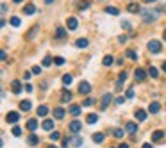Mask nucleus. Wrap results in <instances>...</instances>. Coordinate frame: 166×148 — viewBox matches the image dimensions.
<instances>
[{
    "instance_id": "50",
    "label": "nucleus",
    "mask_w": 166,
    "mask_h": 148,
    "mask_svg": "<svg viewBox=\"0 0 166 148\" xmlns=\"http://www.w3.org/2000/svg\"><path fill=\"white\" fill-rule=\"evenodd\" d=\"M116 104H123V96H118L116 98Z\"/></svg>"
},
{
    "instance_id": "53",
    "label": "nucleus",
    "mask_w": 166,
    "mask_h": 148,
    "mask_svg": "<svg viewBox=\"0 0 166 148\" xmlns=\"http://www.w3.org/2000/svg\"><path fill=\"white\" fill-rule=\"evenodd\" d=\"M52 2H54V0H45V4H52Z\"/></svg>"
},
{
    "instance_id": "4",
    "label": "nucleus",
    "mask_w": 166,
    "mask_h": 148,
    "mask_svg": "<svg viewBox=\"0 0 166 148\" xmlns=\"http://www.w3.org/2000/svg\"><path fill=\"white\" fill-rule=\"evenodd\" d=\"M11 89H13L14 95H20V93H21V82H20V80H13V82H11Z\"/></svg>"
},
{
    "instance_id": "35",
    "label": "nucleus",
    "mask_w": 166,
    "mask_h": 148,
    "mask_svg": "<svg viewBox=\"0 0 166 148\" xmlns=\"http://www.w3.org/2000/svg\"><path fill=\"white\" fill-rule=\"evenodd\" d=\"M20 23H21V21H20L18 16H13V18H11V25H13V27H18Z\"/></svg>"
},
{
    "instance_id": "37",
    "label": "nucleus",
    "mask_w": 166,
    "mask_h": 148,
    "mask_svg": "<svg viewBox=\"0 0 166 148\" xmlns=\"http://www.w3.org/2000/svg\"><path fill=\"white\" fill-rule=\"evenodd\" d=\"M13 136H16V138H18V136H21V129H20L18 125H16V127H13Z\"/></svg>"
},
{
    "instance_id": "3",
    "label": "nucleus",
    "mask_w": 166,
    "mask_h": 148,
    "mask_svg": "<svg viewBox=\"0 0 166 148\" xmlns=\"http://www.w3.org/2000/svg\"><path fill=\"white\" fill-rule=\"evenodd\" d=\"M141 16L145 21H156V14L152 11H141Z\"/></svg>"
},
{
    "instance_id": "12",
    "label": "nucleus",
    "mask_w": 166,
    "mask_h": 148,
    "mask_svg": "<svg viewBox=\"0 0 166 148\" xmlns=\"http://www.w3.org/2000/svg\"><path fill=\"white\" fill-rule=\"evenodd\" d=\"M111 100H113V95L106 93V95L102 96V104H100V105H102V109H106V107H107V105L111 104Z\"/></svg>"
},
{
    "instance_id": "11",
    "label": "nucleus",
    "mask_w": 166,
    "mask_h": 148,
    "mask_svg": "<svg viewBox=\"0 0 166 148\" xmlns=\"http://www.w3.org/2000/svg\"><path fill=\"white\" fill-rule=\"evenodd\" d=\"M66 27H68L70 30H75V29L79 27V21H77V18H68V21H66Z\"/></svg>"
},
{
    "instance_id": "48",
    "label": "nucleus",
    "mask_w": 166,
    "mask_h": 148,
    "mask_svg": "<svg viewBox=\"0 0 166 148\" xmlns=\"http://www.w3.org/2000/svg\"><path fill=\"white\" fill-rule=\"evenodd\" d=\"M118 39H120V43H125V41H127V36H120Z\"/></svg>"
},
{
    "instance_id": "1",
    "label": "nucleus",
    "mask_w": 166,
    "mask_h": 148,
    "mask_svg": "<svg viewBox=\"0 0 166 148\" xmlns=\"http://www.w3.org/2000/svg\"><path fill=\"white\" fill-rule=\"evenodd\" d=\"M147 48H148V52H152V54H159V52L163 50V45H161L157 39H152V41H148Z\"/></svg>"
},
{
    "instance_id": "57",
    "label": "nucleus",
    "mask_w": 166,
    "mask_h": 148,
    "mask_svg": "<svg viewBox=\"0 0 166 148\" xmlns=\"http://www.w3.org/2000/svg\"><path fill=\"white\" fill-rule=\"evenodd\" d=\"M14 2H16V4H20V2H23V0H14Z\"/></svg>"
},
{
    "instance_id": "40",
    "label": "nucleus",
    "mask_w": 166,
    "mask_h": 148,
    "mask_svg": "<svg viewBox=\"0 0 166 148\" xmlns=\"http://www.w3.org/2000/svg\"><path fill=\"white\" fill-rule=\"evenodd\" d=\"M54 63H55L57 66H63V64H64V59H63V57H55V59H54Z\"/></svg>"
},
{
    "instance_id": "5",
    "label": "nucleus",
    "mask_w": 166,
    "mask_h": 148,
    "mask_svg": "<svg viewBox=\"0 0 166 148\" xmlns=\"http://www.w3.org/2000/svg\"><path fill=\"white\" fill-rule=\"evenodd\" d=\"M159 111H161V104H159V102H150V105H148V113L157 114Z\"/></svg>"
},
{
    "instance_id": "45",
    "label": "nucleus",
    "mask_w": 166,
    "mask_h": 148,
    "mask_svg": "<svg viewBox=\"0 0 166 148\" xmlns=\"http://www.w3.org/2000/svg\"><path fill=\"white\" fill-rule=\"evenodd\" d=\"M32 73H34V75H39V73H41V68H39V66H34V68H32Z\"/></svg>"
},
{
    "instance_id": "41",
    "label": "nucleus",
    "mask_w": 166,
    "mask_h": 148,
    "mask_svg": "<svg viewBox=\"0 0 166 148\" xmlns=\"http://www.w3.org/2000/svg\"><path fill=\"white\" fill-rule=\"evenodd\" d=\"M122 27H123V29H127V30H132V25H131L129 21H122Z\"/></svg>"
},
{
    "instance_id": "43",
    "label": "nucleus",
    "mask_w": 166,
    "mask_h": 148,
    "mask_svg": "<svg viewBox=\"0 0 166 148\" xmlns=\"http://www.w3.org/2000/svg\"><path fill=\"white\" fill-rule=\"evenodd\" d=\"M91 104H93V98H86V100L82 102V105H84V107H88V105H91Z\"/></svg>"
},
{
    "instance_id": "13",
    "label": "nucleus",
    "mask_w": 166,
    "mask_h": 148,
    "mask_svg": "<svg viewBox=\"0 0 166 148\" xmlns=\"http://www.w3.org/2000/svg\"><path fill=\"white\" fill-rule=\"evenodd\" d=\"M38 125H39V123H38V120H34V118H30V120L27 121V125H25V127H27V129H29L30 132H34V130L38 129Z\"/></svg>"
},
{
    "instance_id": "27",
    "label": "nucleus",
    "mask_w": 166,
    "mask_h": 148,
    "mask_svg": "<svg viewBox=\"0 0 166 148\" xmlns=\"http://www.w3.org/2000/svg\"><path fill=\"white\" fill-rule=\"evenodd\" d=\"M113 63H114V59H113V55H106V57L102 59V64H104V66H111Z\"/></svg>"
},
{
    "instance_id": "46",
    "label": "nucleus",
    "mask_w": 166,
    "mask_h": 148,
    "mask_svg": "<svg viewBox=\"0 0 166 148\" xmlns=\"http://www.w3.org/2000/svg\"><path fill=\"white\" fill-rule=\"evenodd\" d=\"M118 79H122V80H125L127 79V71H120V77Z\"/></svg>"
},
{
    "instance_id": "30",
    "label": "nucleus",
    "mask_w": 166,
    "mask_h": 148,
    "mask_svg": "<svg viewBox=\"0 0 166 148\" xmlns=\"http://www.w3.org/2000/svg\"><path fill=\"white\" fill-rule=\"evenodd\" d=\"M148 75H150L152 79H157V77H159V71H157V68L150 66V68H148Z\"/></svg>"
},
{
    "instance_id": "39",
    "label": "nucleus",
    "mask_w": 166,
    "mask_h": 148,
    "mask_svg": "<svg viewBox=\"0 0 166 148\" xmlns=\"http://www.w3.org/2000/svg\"><path fill=\"white\" fill-rule=\"evenodd\" d=\"M50 63H52V57H50V55H46V57L43 59V66H50Z\"/></svg>"
},
{
    "instance_id": "24",
    "label": "nucleus",
    "mask_w": 166,
    "mask_h": 148,
    "mask_svg": "<svg viewBox=\"0 0 166 148\" xmlns=\"http://www.w3.org/2000/svg\"><path fill=\"white\" fill-rule=\"evenodd\" d=\"M30 107H32V104H30L29 100H23V102L20 104V109H21L23 113H27V111H30Z\"/></svg>"
},
{
    "instance_id": "14",
    "label": "nucleus",
    "mask_w": 166,
    "mask_h": 148,
    "mask_svg": "<svg viewBox=\"0 0 166 148\" xmlns=\"http://www.w3.org/2000/svg\"><path fill=\"white\" fill-rule=\"evenodd\" d=\"M41 127H43V130H46V132H52V130H54V120H45Z\"/></svg>"
},
{
    "instance_id": "49",
    "label": "nucleus",
    "mask_w": 166,
    "mask_h": 148,
    "mask_svg": "<svg viewBox=\"0 0 166 148\" xmlns=\"http://www.w3.org/2000/svg\"><path fill=\"white\" fill-rule=\"evenodd\" d=\"M141 148H154V145H152V143H145Z\"/></svg>"
},
{
    "instance_id": "51",
    "label": "nucleus",
    "mask_w": 166,
    "mask_h": 148,
    "mask_svg": "<svg viewBox=\"0 0 166 148\" xmlns=\"http://www.w3.org/2000/svg\"><path fill=\"white\" fill-rule=\"evenodd\" d=\"M118 148H129V145H127V143H122V145H120Z\"/></svg>"
},
{
    "instance_id": "33",
    "label": "nucleus",
    "mask_w": 166,
    "mask_h": 148,
    "mask_svg": "<svg viewBox=\"0 0 166 148\" xmlns=\"http://www.w3.org/2000/svg\"><path fill=\"white\" fill-rule=\"evenodd\" d=\"M50 139H52V141H57V139H61V134H59L57 130H52V132H50Z\"/></svg>"
},
{
    "instance_id": "19",
    "label": "nucleus",
    "mask_w": 166,
    "mask_h": 148,
    "mask_svg": "<svg viewBox=\"0 0 166 148\" xmlns=\"http://www.w3.org/2000/svg\"><path fill=\"white\" fill-rule=\"evenodd\" d=\"M75 45H77V48H86V46L89 45V41H88L86 38H80V39L75 41Z\"/></svg>"
},
{
    "instance_id": "26",
    "label": "nucleus",
    "mask_w": 166,
    "mask_h": 148,
    "mask_svg": "<svg viewBox=\"0 0 166 148\" xmlns=\"http://www.w3.org/2000/svg\"><path fill=\"white\" fill-rule=\"evenodd\" d=\"M86 121H88L89 125L97 123V121H98V114H88V116H86Z\"/></svg>"
},
{
    "instance_id": "2",
    "label": "nucleus",
    "mask_w": 166,
    "mask_h": 148,
    "mask_svg": "<svg viewBox=\"0 0 166 148\" xmlns=\"http://www.w3.org/2000/svg\"><path fill=\"white\" fill-rule=\"evenodd\" d=\"M89 91H91V84L89 82H80L79 84V93L80 95H88Z\"/></svg>"
},
{
    "instance_id": "29",
    "label": "nucleus",
    "mask_w": 166,
    "mask_h": 148,
    "mask_svg": "<svg viewBox=\"0 0 166 148\" xmlns=\"http://www.w3.org/2000/svg\"><path fill=\"white\" fill-rule=\"evenodd\" d=\"M93 141H95L97 145H100V143L104 141V134H102V132H97V134H93Z\"/></svg>"
},
{
    "instance_id": "9",
    "label": "nucleus",
    "mask_w": 166,
    "mask_h": 148,
    "mask_svg": "<svg viewBox=\"0 0 166 148\" xmlns=\"http://www.w3.org/2000/svg\"><path fill=\"white\" fill-rule=\"evenodd\" d=\"M134 118H136L138 121H145V120H147V111H143V109H138V111L134 113Z\"/></svg>"
},
{
    "instance_id": "10",
    "label": "nucleus",
    "mask_w": 166,
    "mask_h": 148,
    "mask_svg": "<svg viewBox=\"0 0 166 148\" xmlns=\"http://www.w3.org/2000/svg\"><path fill=\"white\" fill-rule=\"evenodd\" d=\"M80 127H82V125H80V121H77V120H73V121L70 123V130H72L73 134H79V132H80Z\"/></svg>"
},
{
    "instance_id": "56",
    "label": "nucleus",
    "mask_w": 166,
    "mask_h": 148,
    "mask_svg": "<svg viewBox=\"0 0 166 148\" xmlns=\"http://www.w3.org/2000/svg\"><path fill=\"white\" fill-rule=\"evenodd\" d=\"M143 2H147V4H148V2H154V0H143Z\"/></svg>"
},
{
    "instance_id": "18",
    "label": "nucleus",
    "mask_w": 166,
    "mask_h": 148,
    "mask_svg": "<svg viewBox=\"0 0 166 148\" xmlns=\"http://www.w3.org/2000/svg\"><path fill=\"white\" fill-rule=\"evenodd\" d=\"M27 143H29V145H30V147H36V145H38V143H39V138H38V136H36V134H30V136H29V138H27Z\"/></svg>"
},
{
    "instance_id": "15",
    "label": "nucleus",
    "mask_w": 166,
    "mask_h": 148,
    "mask_svg": "<svg viewBox=\"0 0 166 148\" xmlns=\"http://www.w3.org/2000/svg\"><path fill=\"white\" fill-rule=\"evenodd\" d=\"M70 139V145L72 147H80L82 145V138L80 136H72V138H68Z\"/></svg>"
},
{
    "instance_id": "28",
    "label": "nucleus",
    "mask_w": 166,
    "mask_h": 148,
    "mask_svg": "<svg viewBox=\"0 0 166 148\" xmlns=\"http://www.w3.org/2000/svg\"><path fill=\"white\" fill-rule=\"evenodd\" d=\"M48 114V107L46 105H39L38 107V116H46Z\"/></svg>"
},
{
    "instance_id": "36",
    "label": "nucleus",
    "mask_w": 166,
    "mask_h": 148,
    "mask_svg": "<svg viewBox=\"0 0 166 148\" xmlns=\"http://www.w3.org/2000/svg\"><path fill=\"white\" fill-rule=\"evenodd\" d=\"M63 84H64V86H70V84H72V75H64V77H63Z\"/></svg>"
},
{
    "instance_id": "55",
    "label": "nucleus",
    "mask_w": 166,
    "mask_h": 148,
    "mask_svg": "<svg viewBox=\"0 0 166 148\" xmlns=\"http://www.w3.org/2000/svg\"><path fill=\"white\" fill-rule=\"evenodd\" d=\"M163 38H165V39H166V30H165V32H163Z\"/></svg>"
},
{
    "instance_id": "42",
    "label": "nucleus",
    "mask_w": 166,
    "mask_h": 148,
    "mask_svg": "<svg viewBox=\"0 0 166 148\" xmlns=\"http://www.w3.org/2000/svg\"><path fill=\"white\" fill-rule=\"evenodd\" d=\"M125 96H127V98H132V96H134V89H132V88H129V89H127V93H125Z\"/></svg>"
},
{
    "instance_id": "8",
    "label": "nucleus",
    "mask_w": 166,
    "mask_h": 148,
    "mask_svg": "<svg viewBox=\"0 0 166 148\" xmlns=\"http://www.w3.org/2000/svg\"><path fill=\"white\" fill-rule=\"evenodd\" d=\"M134 77H136V80L143 82V80L147 79V71H145V70H141V68H138V70H136V73H134Z\"/></svg>"
},
{
    "instance_id": "16",
    "label": "nucleus",
    "mask_w": 166,
    "mask_h": 148,
    "mask_svg": "<svg viewBox=\"0 0 166 148\" xmlns=\"http://www.w3.org/2000/svg\"><path fill=\"white\" fill-rule=\"evenodd\" d=\"M23 13H25L27 16H30V14H34V13H36V5H32V4H27V5L23 7Z\"/></svg>"
},
{
    "instance_id": "20",
    "label": "nucleus",
    "mask_w": 166,
    "mask_h": 148,
    "mask_svg": "<svg viewBox=\"0 0 166 148\" xmlns=\"http://www.w3.org/2000/svg\"><path fill=\"white\" fill-rule=\"evenodd\" d=\"M165 138V132L163 130H156V132H152V141H161Z\"/></svg>"
},
{
    "instance_id": "52",
    "label": "nucleus",
    "mask_w": 166,
    "mask_h": 148,
    "mask_svg": "<svg viewBox=\"0 0 166 148\" xmlns=\"http://www.w3.org/2000/svg\"><path fill=\"white\" fill-rule=\"evenodd\" d=\"M163 71H166V61L163 63Z\"/></svg>"
},
{
    "instance_id": "17",
    "label": "nucleus",
    "mask_w": 166,
    "mask_h": 148,
    "mask_svg": "<svg viewBox=\"0 0 166 148\" xmlns=\"http://www.w3.org/2000/svg\"><path fill=\"white\" fill-rule=\"evenodd\" d=\"M54 118H55V120H63V118H64V109H63V107L54 109Z\"/></svg>"
},
{
    "instance_id": "7",
    "label": "nucleus",
    "mask_w": 166,
    "mask_h": 148,
    "mask_svg": "<svg viewBox=\"0 0 166 148\" xmlns=\"http://www.w3.org/2000/svg\"><path fill=\"white\" fill-rule=\"evenodd\" d=\"M125 130L131 132V134H136V132H138V123H134V121H127V123H125Z\"/></svg>"
},
{
    "instance_id": "21",
    "label": "nucleus",
    "mask_w": 166,
    "mask_h": 148,
    "mask_svg": "<svg viewBox=\"0 0 166 148\" xmlns=\"http://www.w3.org/2000/svg\"><path fill=\"white\" fill-rule=\"evenodd\" d=\"M127 11H129V13H141V7H139L138 4H129V5H127Z\"/></svg>"
},
{
    "instance_id": "31",
    "label": "nucleus",
    "mask_w": 166,
    "mask_h": 148,
    "mask_svg": "<svg viewBox=\"0 0 166 148\" xmlns=\"http://www.w3.org/2000/svg\"><path fill=\"white\" fill-rule=\"evenodd\" d=\"M70 113H72L73 116H79V114H80V105H72V107H70Z\"/></svg>"
},
{
    "instance_id": "47",
    "label": "nucleus",
    "mask_w": 166,
    "mask_h": 148,
    "mask_svg": "<svg viewBox=\"0 0 166 148\" xmlns=\"http://www.w3.org/2000/svg\"><path fill=\"white\" fill-rule=\"evenodd\" d=\"M0 57H2V61H5V59H7V54L2 50V52H0Z\"/></svg>"
},
{
    "instance_id": "32",
    "label": "nucleus",
    "mask_w": 166,
    "mask_h": 148,
    "mask_svg": "<svg viewBox=\"0 0 166 148\" xmlns=\"http://www.w3.org/2000/svg\"><path fill=\"white\" fill-rule=\"evenodd\" d=\"M125 54H127V57H129L131 61H136V59H138V54H136L134 50H127Z\"/></svg>"
},
{
    "instance_id": "38",
    "label": "nucleus",
    "mask_w": 166,
    "mask_h": 148,
    "mask_svg": "<svg viewBox=\"0 0 166 148\" xmlns=\"http://www.w3.org/2000/svg\"><path fill=\"white\" fill-rule=\"evenodd\" d=\"M113 134H114L116 138H123V130H122V129H114V130H113Z\"/></svg>"
},
{
    "instance_id": "23",
    "label": "nucleus",
    "mask_w": 166,
    "mask_h": 148,
    "mask_svg": "<svg viewBox=\"0 0 166 148\" xmlns=\"http://www.w3.org/2000/svg\"><path fill=\"white\" fill-rule=\"evenodd\" d=\"M64 36H66V29H64V27H57V29H55V38L61 39V38H64Z\"/></svg>"
},
{
    "instance_id": "25",
    "label": "nucleus",
    "mask_w": 166,
    "mask_h": 148,
    "mask_svg": "<svg viewBox=\"0 0 166 148\" xmlns=\"http://www.w3.org/2000/svg\"><path fill=\"white\" fill-rule=\"evenodd\" d=\"M70 100H72V93H70V91H63V95H61V102L66 104V102H70Z\"/></svg>"
},
{
    "instance_id": "22",
    "label": "nucleus",
    "mask_w": 166,
    "mask_h": 148,
    "mask_svg": "<svg viewBox=\"0 0 166 148\" xmlns=\"http://www.w3.org/2000/svg\"><path fill=\"white\" fill-rule=\"evenodd\" d=\"M106 13H107V14H113V16H118V14H120L118 7H114V5H109V7H106Z\"/></svg>"
},
{
    "instance_id": "54",
    "label": "nucleus",
    "mask_w": 166,
    "mask_h": 148,
    "mask_svg": "<svg viewBox=\"0 0 166 148\" xmlns=\"http://www.w3.org/2000/svg\"><path fill=\"white\" fill-rule=\"evenodd\" d=\"M46 148H57V147H54V145H48V147H46Z\"/></svg>"
},
{
    "instance_id": "34",
    "label": "nucleus",
    "mask_w": 166,
    "mask_h": 148,
    "mask_svg": "<svg viewBox=\"0 0 166 148\" xmlns=\"http://www.w3.org/2000/svg\"><path fill=\"white\" fill-rule=\"evenodd\" d=\"M89 7V2L88 0H82L80 4H79V11H84V9H88Z\"/></svg>"
},
{
    "instance_id": "6",
    "label": "nucleus",
    "mask_w": 166,
    "mask_h": 148,
    "mask_svg": "<svg viewBox=\"0 0 166 148\" xmlns=\"http://www.w3.org/2000/svg\"><path fill=\"white\" fill-rule=\"evenodd\" d=\"M18 120H20V114H18V113H14V111H13V113H9V114L5 116V121H7V123H16Z\"/></svg>"
},
{
    "instance_id": "44",
    "label": "nucleus",
    "mask_w": 166,
    "mask_h": 148,
    "mask_svg": "<svg viewBox=\"0 0 166 148\" xmlns=\"http://www.w3.org/2000/svg\"><path fill=\"white\" fill-rule=\"evenodd\" d=\"M36 32H38V27H34V29H32V30H30V32H29V34H27V38H29V39H30V38H32V36H34V34H36Z\"/></svg>"
}]
</instances>
